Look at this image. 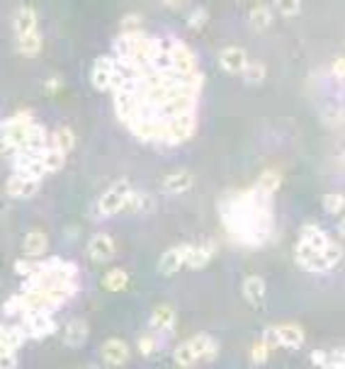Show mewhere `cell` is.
Masks as SVG:
<instances>
[{"label":"cell","mask_w":345,"mask_h":369,"mask_svg":"<svg viewBox=\"0 0 345 369\" xmlns=\"http://www.w3.org/2000/svg\"><path fill=\"white\" fill-rule=\"evenodd\" d=\"M117 120L149 146H180L197 129L204 73L182 39L151 37L144 29L120 32L112 44Z\"/></svg>","instance_id":"cell-1"},{"label":"cell","mask_w":345,"mask_h":369,"mask_svg":"<svg viewBox=\"0 0 345 369\" xmlns=\"http://www.w3.org/2000/svg\"><path fill=\"white\" fill-rule=\"evenodd\" d=\"M81 270L71 260L49 258L37 260L32 274L24 277V284L10 302H5V316H22L27 311H56L78 294Z\"/></svg>","instance_id":"cell-2"},{"label":"cell","mask_w":345,"mask_h":369,"mask_svg":"<svg viewBox=\"0 0 345 369\" xmlns=\"http://www.w3.org/2000/svg\"><path fill=\"white\" fill-rule=\"evenodd\" d=\"M219 219L231 240L246 248H263L275 236L273 195L248 187V190L226 192L216 204Z\"/></svg>","instance_id":"cell-3"},{"label":"cell","mask_w":345,"mask_h":369,"mask_svg":"<svg viewBox=\"0 0 345 369\" xmlns=\"http://www.w3.org/2000/svg\"><path fill=\"white\" fill-rule=\"evenodd\" d=\"M49 144L51 139L47 126L39 124L29 110H19L0 122V151L5 158L13 161L15 173H24L37 180L47 178L42 168V156Z\"/></svg>","instance_id":"cell-4"},{"label":"cell","mask_w":345,"mask_h":369,"mask_svg":"<svg viewBox=\"0 0 345 369\" xmlns=\"http://www.w3.org/2000/svg\"><path fill=\"white\" fill-rule=\"evenodd\" d=\"M13 29L19 54L27 58H37L42 54V34H39V19L32 5H19L13 17Z\"/></svg>","instance_id":"cell-5"},{"label":"cell","mask_w":345,"mask_h":369,"mask_svg":"<svg viewBox=\"0 0 345 369\" xmlns=\"http://www.w3.org/2000/svg\"><path fill=\"white\" fill-rule=\"evenodd\" d=\"M216 355H219V343L207 333H202V336H192L190 341L180 343L172 350V362H175V367H197L214 362Z\"/></svg>","instance_id":"cell-6"},{"label":"cell","mask_w":345,"mask_h":369,"mask_svg":"<svg viewBox=\"0 0 345 369\" xmlns=\"http://www.w3.org/2000/svg\"><path fill=\"white\" fill-rule=\"evenodd\" d=\"M299 243H304L307 248L316 250V253H323L336 265H341V260H343L341 243H336V240H333L319 224H304L302 231H299Z\"/></svg>","instance_id":"cell-7"},{"label":"cell","mask_w":345,"mask_h":369,"mask_svg":"<svg viewBox=\"0 0 345 369\" xmlns=\"http://www.w3.org/2000/svg\"><path fill=\"white\" fill-rule=\"evenodd\" d=\"M27 343V333L19 323H0V369L17 367V350Z\"/></svg>","instance_id":"cell-8"},{"label":"cell","mask_w":345,"mask_h":369,"mask_svg":"<svg viewBox=\"0 0 345 369\" xmlns=\"http://www.w3.org/2000/svg\"><path fill=\"white\" fill-rule=\"evenodd\" d=\"M131 190H134V187L127 183V180L112 185L110 190H107L105 195L97 199L95 211H93V214H95L97 219H107V216H115V214H120V211H125L127 199H129Z\"/></svg>","instance_id":"cell-9"},{"label":"cell","mask_w":345,"mask_h":369,"mask_svg":"<svg viewBox=\"0 0 345 369\" xmlns=\"http://www.w3.org/2000/svg\"><path fill=\"white\" fill-rule=\"evenodd\" d=\"M17 318L22 331L27 333V338H34V341H42V338L56 333V321H54L49 311H27Z\"/></svg>","instance_id":"cell-10"},{"label":"cell","mask_w":345,"mask_h":369,"mask_svg":"<svg viewBox=\"0 0 345 369\" xmlns=\"http://www.w3.org/2000/svg\"><path fill=\"white\" fill-rule=\"evenodd\" d=\"M294 260H297L299 268L307 270V272H328V270L338 268L331 258H326L323 253H316V250L307 248L304 243L294 245Z\"/></svg>","instance_id":"cell-11"},{"label":"cell","mask_w":345,"mask_h":369,"mask_svg":"<svg viewBox=\"0 0 345 369\" xmlns=\"http://www.w3.org/2000/svg\"><path fill=\"white\" fill-rule=\"evenodd\" d=\"M115 76H117L115 56H112V54L110 56H97L90 68V81H93V85H95V90L107 92L112 88V83H115Z\"/></svg>","instance_id":"cell-12"},{"label":"cell","mask_w":345,"mask_h":369,"mask_svg":"<svg viewBox=\"0 0 345 369\" xmlns=\"http://www.w3.org/2000/svg\"><path fill=\"white\" fill-rule=\"evenodd\" d=\"M39 187H42V180L29 178V175L15 173L13 170V175L5 180V195H8L10 199H29V197L37 195Z\"/></svg>","instance_id":"cell-13"},{"label":"cell","mask_w":345,"mask_h":369,"mask_svg":"<svg viewBox=\"0 0 345 369\" xmlns=\"http://www.w3.org/2000/svg\"><path fill=\"white\" fill-rule=\"evenodd\" d=\"M115 253H117V243L112 236L95 233L90 240H88V258H90L93 263H97V265L110 263V260L115 258Z\"/></svg>","instance_id":"cell-14"},{"label":"cell","mask_w":345,"mask_h":369,"mask_svg":"<svg viewBox=\"0 0 345 369\" xmlns=\"http://www.w3.org/2000/svg\"><path fill=\"white\" fill-rule=\"evenodd\" d=\"M129 345L120 338H110L105 345L100 347V357H102V365L105 367H125L129 362Z\"/></svg>","instance_id":"cell-15"},{"label":"cell","mask_w":345,"mask_h":369,"mask_svg":"<svg viewBox=\"0 0 345 369\" xmlns=\"http://www.w3.org/2000/svg\"><path fill=\"white\" fill-rule=\"evenodd\" d=\"M187 250H190V243H182V245H172V248L166 250L159 260V272L163 277H170V274L180 272L187 263Z\"/></svg>","instance_id":"cell-16"},{"label":"cell","mask_w":345,"mask_h":369,"mask_svg":"<svg viewBox=\"0 0 345 369\" xmlns=\"http://www.w3.org/2000/svg\"><path fill=\"white\" fill-rule=\"evenodd\" d=\"M214 255H216V243H214V240H204V243H200V245L190 243L185 268L202 270V268H207L211 260H214Z\"/></svg>","instance_id":"cell-17"},{"label":"cell","mask_w":345,"mask_h":369,"mask_svg":"<svg viewBox=\"0 0 345 369\" xmlns=\"http://www.w3.org/2000/svg\"><path fill=\"white\" fill-rule=\"evenodd\" d=\"M246 63H248V54H246V49H241V47H226V49H221L219 66L224 68L226 73H231V76H239V73L243 71Z\"/></svg>","instance_id":"cell-18"},{"label":"cell","mask_w":345,"mask_h":369,"mask_svg":"<svg viewBox=\"0 0 345 369\" xmlns=\"http://www.w3.org/2000/svg\"><path fill=\"white\" fill-rule=\"evenodd\" d=\"M175 321H177L175 309H172L170 304H159V306L151 311L149 326H151V331H156V333H170L172 328H175Z\"/></svg>","instance_id":"cell-19"},{"label":"cell","mask_w":345,"mask_h":369,"mask_svg":"<svg viewBox=\"0 0 345 369\" xmlns=\"http://www.w3.org/2000/svg\"><path fill=\"white\" fill-rule=\"evenodd\" d=\"M88 336H90V326H88V321H83V318H73V321L66 323V328H63V345L76 350V347L86 345Z\"/></svg>","instance_id":"cell-20"},{"label":"cell","mask_w":345,"mask_h":369,"mask_svg":"<svg viewBox=\"0 0 345 369\" xmlns=\"http://www.w3.org/2000/svg\"><path fill=\"white\" fill-rule=\"evenodd\" d=\"M275 336H278V345L287 347V350H299L304 345V331L294 323L275 326Z\"/></svg>","instance_id":"cell-21"},{"label":"cell","mask_w":345,"mask_h":369,"mask_svg":"<svg viewBox=\"0 0 345 369\" xmlns=\"http://www.w3.org/2000/svg\"><path fill=\"white\" fill-rule=\"evenodd\" d=\"M192 185H195V178H192L190 170H175V173L166 175L163 183H161V190L166 195H182V192L192 190Z\"/></svg>","instance_id":"cell-22"},{"label":"cell","mask_w":345,"mask_h":369,"mask_svg":"<svg viewBox=\"0 0 345 369\" xmlns=\"http://www.w3.org/2000/svg\"><path fill=\"white\" fill-rule=\"evenodd\" d=\"M243 297L246 302L250 304V306H263L265 302V279L258 277V274H248V277L243 279Z\"/></svg>","instance_id":"cell-23"},{"label":"cell","mask_w":345,"mask_h":369,"mask_svg":"<svg viewBox=\"0 0 345 369\" xmlns=\"http://www.w3.org/2000/svg\"><path fill=\"white\" fill-rule=\"evenodd\" d=\"M273 22H275V13H273V8H270V5L258 3L253 10H250L248 24H250V29H253V32H268V29L273 27Z\"/></svg>","instance_id":"cell-24"},{"label":"cell","mask_w":345,"mask_h":369,"mask_svg":"<svg viewBox=\"0 0 345 369\" xmlns=\"http://www.w3.org/2000/svg\"><path fill=\"white\" fill-rule=\"evenodd\" d=\"M47 248H49V238L44 231H29V233L24 236L22 253L27 255V258H42V255L47 253Z\"/></svg>","instance_id":"cell-25"},{"label":"cell","mask_w":345,"mask_h":369,"mask_svg":"<svg viewBox=\"0 0 345 369\" xmlns=\"http://www.w3.org/2000/svg\"><path fill=\"white\" fill-rule=\"evenodd\" d=\"M345 352L341 347H333V350H314L312 352V365L314 367H323V369H341L345 365Z\"/></svg>","instance_id":"cell-26"},{"label":"cell","mask_w":345,"mask_h":369,"mask_svg":"<svg viewBox=\"0 0 345 369\" xmlns=\"http://www.w3.org/2000/svg\"><path fill=\"white\" fill-rule=\"evenodd\" d=\"M156 209V199L146 192H136L131 190L129 199H127L125 211H134V214H149V211Z\"/></svg>","instance_id":"cell-27"},{"label":"cell","mask_w":345,"mask_h":369,"mask_svg":"<svg viewBox=\"0 0 345 369\" xmlns=\"http://www.w3.org/2000/svg\"><path fill=\"white\" fill-rule=\"evenodd\" d=\"M49 139H51V144L56 146L58 151H63L66 156L76 149V141H78L71 126H58V129H54L51 134H49Z\"/></svg>","instance_id":"cell-28"},{"label":"cell","mask_w":345,"mask_h":369,"mask_svg":"<svg viewBox=\"0 0 345 369\" xmlns=\"http://www.w3.org/2000/svg\"><path fill=\"white\" fill-rule=\"evenodd\" d=\"M102 289L105 292H125L127 287H129V274L125 272V270H120V268H112L110 272L102 277Z\"/></svg>","instance_id":"cell-29"},{"label":"cell","mask_w":345,"mask_h":369,"mask_svg":"<svg viewBox=\"0 0 345 369\" xmlns=\"http://www.w3.org/2000/svg\"><path fill=\"white\" fill-rule=\"evenodd\" d=\"M241 76H243V83L250 88L260 85V83L268 78V68H265L263 61H248L243 66V71H241Z\"/></svg>","instance_id":"cell-30"},{"label":"cell","mask_w":345,"mask_h":369,"mask_svg":"<svg viewBox=\"0 0 345 369\" xmlns=\"http://www.w3.org/2000/svg\"><path fill=\"white\" fill-rule=\"evenodd\" d=\"M280 185H282V175H280L278 168H265L263 173L258 175V180H255V187L268 192V195H275V192L280 190Z\"/></svg>","instance_id":"cell-31"},{"label":"cell","mask_w":345,"mask_h":369,"mask_svg":"<svg viewBox=\"0 0 345 369\" xmlns=\"http://www.w3.org/2000/svg\"><path fill=\"white\" fill-rule=\"evenodd\" d=\"M136 350H139L141 357H156L161 350V341L159 336H154V333H146V336H141L139 341H136Z\"/></svg>","instance_id":"cell-32"},{"label":"cell","mask_w":345,"mask_h":369,"mask_svg":"<svg viewBox=\"0 0 345 369\" xmlns=\"http://www.w3.org/2000/svg\"><path fill=\"white\" fill-rule=\"evenodd\" d=\"M323 209H326V214H331V216L343 214L345 197L341 195V192H328V195H323Z\"/></svg>","instance_id":"cell-33"},{"label":"cell","mask_w":345,"mask_h":369,"mask_svg":"<svg viewBox=\"0 0 345 369\" xmlns=\"http://www.w3.org/2000/svg\"><path fill=\"white\" fill-rule=\"evenodd\" d=\"M270 352H273V350H270L263 341H255L253 347H250V365H253V367L265 365V362H268V357H270Z\"/></svg>","instance_id":"cell-34"},{"label":"cell","mask_w":345,"mask_h":369,"mask_svg":"<svg viewBox=\"0 0 345 369\" xmlns=\"http://www.w3.org/2000/svg\"><path fill=\"white\" fill-rule=\"evenodd\" d=\"M275 10L282 17H297L302 13V0H275Z\"/></svg>","instance_id":"cell-35"},{"label":"cell","mask_w":345,"mask_h":369,"mask_svg":"<svg viewBox=\"0 0 345 369\" xmlns=\"http://www.w3.org/2000/svg\"><path fill=\"white\" fill-rule=\"evenodd\" d=\"M207 22H209V10L207 8H195L190 15H187V27L195 29V32L204 27Z\"/></svg>","instance_id":"cell-36"},{"label":"cell","mask_w":345,"mask_h":369,"mask_svg":"<svg viewBox=\"0 0 345 369\" xmlns=\"http://www.w3.org/2000/svg\"><path fill=\"white\" fill-rule=\"evenodd\" d=\"M122 32H134V29H144V17H141L139 13H129L122 17L120 22Z\"/></svg>","instance_id":"cell-37"},{"label":"cell","mask_w":345,"mask_h":369,"mask_svg":"<svg viewBox=\"0 0 345 369\" xmlns=\"http://www.w3.org/2000/svg\"><path fill=\"white\" fill-rule=\"evenodd\" d=\"M61 88H63L61 76H51V78H47V81H44V92H49V95H56Z\"/></svg>","instance_id":"cell-38"},{"label":"cell","mask_w":345,"mask_h":369,"mask_svg":"<svg viewBox=\"0 0 345 369\" xmlns=\"http://www.w3.org/2000/svg\"><path fill=\"white\" fill-rule=\"evenodd\" d=\"M343 66H345L343 56L333 58V63H331V73H333V78H338V81H343Z\"/></svg>","instance_id":"cell-39"},{"label":"cell","mask_w":345,"mask_h":369,"mask_svg":"<svg viewBox=\"0 0 345 369\" xmlns=\"http://www.w3.org/2000/svg\"><path fill=\"white\" fill-rule=\"evenodd\" d=\"M161 3H163L166 8H170V10H182L187 5V0H161Z\"/></svg>","instance_id":"cell-40"},{"label":"cell","mask_w":345,"mask_h":369,"mask_svg":"<svg viewBox=\"0 0 345 369\" xmlns=\"http://www.w3.org/2000/svg\"><path fill=\"white\" fill-rule=\"evenodd\" d=\"M8 211H10V204H8V195H3V197H0V216H3V214H8Z\"/></svg>","instance_id":"cell-41"}]
</instances>
